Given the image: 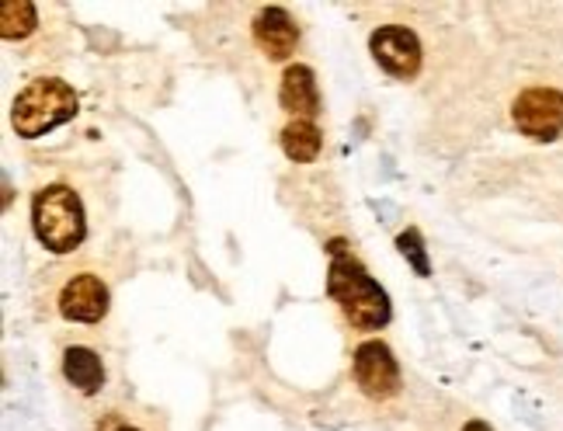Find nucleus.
I'll list each match as a JSON object with an SVG mask.
<instances>
[{"label":"nucleus","instance_id":"14","mask_svg":"<svg viewBox=\"0 0 563 431\" xmlns=\"http://www.w3.org/2000/svg\"><path fill=\"white\" fill-rule=\"evenodd\" d=\"M463 431H490V424H484V421H470Z\"/></svg>","mask_w":563,"mask_h":431},{"label":"nucleus","instance_id":"8","mask_svg":"<svg viewBox=\"0 0 563 431\" xmlns=\"http://www.w3.org/2000/svg\"><path fill=\"white\" fill-rule=\"evenodd\" d=\"M282 108L292 115V122H313V115L320 112V91H317V80L313 70L296 63V67L286 70L282 77V91H278Z\"/></svg>","mask_w":563,"mask_h":431},{"label":"nucleus","instance_id":"10","mask_svg":"<svg viewBox=\"0 0 563 431\" xmlns=\"http://www.w3.org/2000/svg\"><path fill=\"white\" fill-rule=\"evenodd\" d=\"M63 373H67V379L84 394L101 390V383H104V365L91 349H70L63 355Z\"/></svg>","mask_w":563,"mask_h":431},{"label":"nucleus","instance_id":"11","mask_svg":"<svg viewBox=\"0 0 563 431\" xmlns=\"http://www.w3.org/2000/svg\"><path fill=\"white\" fill-rule=\"evenodd\" d=\"M320 146H323V140H320V129L313 122H289L286 133H282V150H286V157L296 164L317 161Z\"/></svg>","mask_w":563,"mask_h":431},{"label":"nucleus","instance_id":"13","mask_svg":"<svg viewBox=\"0 0 563 431\" xmlns=\"http://www.w3.org/2000/svg\"><path fill=\"white\" fill-rule=\"evenodd\" d=\"M397 244H400V254L407 257L410 265H415V272H418V275H428V272H431V268H428L424 244H421V233H418V230H404V233L397 236Z\"/></svg>","mask_w":563,"mask_h":431},{"label":"nucleus","instance_id":"12","mask_svg":"<svg viewBox=\"0 0 563 431\" xmlns=\"http://www.w3.org/2000/svg\"><path fill=\"white\" fill-rule=\"evenodd\" d=\"M32 29H35V4H29V0H4L0 4V35L8 42L25 38Z\"/></svg>","mask_w":563,"mask_h":431},{"label":"nucleus","instance_id":"2","mask_svg":"<svg viewBox=\"0 0 563 431\" xmlns=\"http://www.w3.org/2000/svg\"><path fill=\"white\" fill-rule=\"evenodd\" d=\"M74 115H77V95L70 84L56 77H38L14 98L11 122L18 129V136L35 140L46 136L49 129L70 122Z\"/></svg>","mask_w":563,"mask_h":431},{"label":"nucleus","instance_id":"4","mask_svg":"<svg viewBox=\"0 0 563 431\" xmlns=\"http://www.w3.org/2000/svg\"><path fill=\"white\" fill-rule=\"evenodd\" d=\"M515 125L529 140H556L563 133V95L553 88H532L515 101Z\"/></svg>","mask_w":563,"mask_h":431},{"label":"nucleus","instance_id":"15","mask_svg":"<svg viewBox=\"0 0 563 431\" xmlns=\"http://www.w3.org/2000/svg\"><path fill=\"white\" fill-rule=\"evenodd\" d=\"M119 431H136V428H119Z\"/></svg>","mask_w":563,"mask_h":431},{"label":"nucleus","instance_id":"6","mask_svg":"<svg viewBox=\"0 0 563 431\" xmlns=\"http://www.w3.org/2000/svg\"><path fill=\"white\" fill-rule=\"evenodd\" d=\"M373 56L386 74H394L400 80L421 70V42L415 32L400 25H386L373 32Z\"/></svg>","mask_w":563,"mask_h":431},{"label":"nucleus","instance_id":"5","mask_svg":"<svg viewBox=\"0 0 563 431\" xmlns=\"http://www.w3.org/2000/svg\"><path fill=\"white\" fill-rule=\"evenodd\" d=\"M355 379L373 400H386L400 390L397 358L389 355V349L383 341H365L355 349Z\"/></svg>","mask_w":563,"mask_h":431},{"label":"nucleus","instance_id":"3","mask_svg":"<svg viewBox=\"0 0 563 431\" xmlns=\"http://www.w3.org/2000/svg\"><path fill=\"white\" fill-rule=\"evenodd\" d=\"M32 226L42 247L53 254H67L80 247L84 233H88V220H84V206L67 185H49L42 188L32 202Z\"/></svg>","mask_w":563,"mask_h":431},{"label":"nucleus","instance_id":"9","mask_svg":"<svg viewBox=\"0 0 563 431\" xmlns=\"http://www.w3.org/2000/svg\"><path fill=\"white\" fill-rule=\"evenodd\" d=\"M254 38H257V46L265 49V56L289 59L296 53L299 29H296V21L282 8H265L262 14H257V21H254Z\"/></svg>","mask_w":563,"mask_h":431},{"label":"nucleus","instance_id":"7","mask_svg":"<svg viewBox=\"0 0 563 431\" xmlns=\"http://www.w3.org/2000/svg\"><path fill=\"white\" fill-rule=\"evenodd\" d=\"M59 313L77 323H98L108 313V286L91 272L70 278L59 292Z\"/></svg>","mask_w":563,"mask_h":431},{"label":"nucleus","instance_id":"1","mask_svg":"<svg viewBox=\"0 0 563 431\" xmlns=\"http://www.w3.org/2000/svg\"><path fill=\"white\" fill-rule=\"evenodd\" d=\"M334 262L328 272V292L358 331H379L389 320V299L376 286V278L365 272L352 254H344V244L338 241L331 247Z\"/></svg>","mask_w":563,"mask_h":431}]
</instances>
